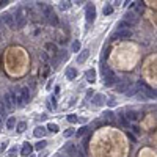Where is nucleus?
Instances as JSON below:
<instances>
[{"label": "nucleus", "instance_id": "obj_1", "mask_svg": "<svg viewBox=\"0 0 157 157\" xmlns=\"http://www.w3.org/2000/svg\"><path fill=\"white\" fill-rule=\"evenodd\" d=\"M124 19L126 21L124 22H127V25L131 27V25H137L140 22V18H138V14L137 13H133V11H127L124 14Z\"/></svg>", "mask_w": 157, "mask_h": 157}, {"label": "nucleus", "instance_id": "obj_2", "mask_svg": "<svg viewBox=\"0 0 157 157\" xmlns=\"http://www.w3.org/2000/svg\"><path fill=\"white\" fill-rule=\"evenodd\" d=\"M14 24H16V28H24L25 24H27V19L24 18L21 9H18V13H16V16H14Z\"/></svg>", "mask_w": 157, "mask_h": 157}, {"label": "nucleus", "instance_id": "obj_3", "mask_svg": "<svg viewBox=\"0 0 157 157\" xmlns=\"http://www.w3.org/2000/svg\"><path fill=\"white\" fill-rule=\"evenodd\" d=\"M96 19V6L94 5H88L86 6V22L93 24Z\"/></svg>", "mask_w": 157, "mask_h": 157}, {"label": "nucleus", "instance_id": "obj_4", "mask_svg": "<svg viewBox=\"0 0 157 157\" xmlns=\"http://www.w3.org/2000/svg\"><path fill=\"white\" fill-rule=\"evenodd\" d=\"M132 36V32L129 28H118V33H116L113 38L115 39H127Z\"/></svg>", "mask_w": 157, "mask_h": 157}, {"label": "nucleus", "instance_id": "obj_5", "mask_svg": "<svg viewBox=\"0 0 157 157\" xmlns=\"http://www.w3.org/2000/svg\"><path fill=\"white\" fill-rule=\"evenodd\" d=\"M2 21L5 22L6 25L9 27L11 30H16V24H14V16H11L9 13H5V14L2 16Z\"/></svg>", "mask_w": 157, "mask_h": 157}, {"label": "nucleus", "instance_id": "obj_6", "mask_svg": "<svg viewBox=\"0 0 157 157\" xmlns=\"http://www.w3.org/2000/svg\"><path fill=\"white\" fill-rule=\"evenodd\" d=\"M19 96H21V101H22V104H27V102L30 101V90H28V86H22L21 88V91H19Z\"/></svg>", "mask_w": 157, "mask_h": 157}, {"label": "nucleus", "instance_id": "obj_7", "mask_svg": "<svg viewBox=\"0 0 157 157\" xmlns=\"http://www.w3.org/2000/svg\"><path fill=\"white\" fill-rule=\"evenodd\" d=\"M137 86H138V88H143V90H145V94L148 96L149 99H156V91H152V90L149 88L148 85H145L143 82H138V83H137Z\"/></svg>", "mask_w": 157, "mask_h": 157}, {"label": "nucleus", "instance_id": "obj_8", "mask_svg": "<svg viewBox=\"0 0 157 157\" xmlns=\"http://www.w3.org/2000/svg\"><path fill=\"white\" fill-rule=\"evenodd\" d=\"M104 79H105V85L107 86L113 85V83L116 82V75H115V72H112V71H105Z\"/></svg>", "mask_w": 157, "mask_h": 157}, {"label": "nucleus", "instance_id": "obj_9", "mask_svg": "<svg viewBox=\"0 0 157 157\" xmlns=\"http://www.w3.org/2000/svg\"><path fill=\"white\" fill-rule=\"evenodd\" d=\"M3 107H5V110H11L14 104H13V99L11 96H9V93H5L3 94Z\"/></svg>", "mask_w": 157, "mask_h": 157}, {"label": "nucleus", "instance_id": "obj_10", "mask_svg": "<svg viewBox=\"0 0 157 157\" xmlns=\"http://www.w3.org/2000/svg\"><path fill=\"white\" fill-rule=\"evenodd\" d=\"M38 8L42 11V16H49L51 13H53V9H52V6H49V5H46V3H42V2H38Z\"/></svg>", "mask_w": 157, "mask_h": 157}, {"label": "nucleus", "instance_id": "obj_11", "mask_svg": "<svg viewBox=\"0 0 157 157\" xmlns=\"http://www.w3.org/2000/svg\"><path fill=\"white\" fill-rule=\"evenodd\" d=\"M46 133H47V129L42 127V126H36L35 131H33V135H35L36 138H42V137H44Z\"/></svg>", "mask_w": 157, "mask_h": 157}, {"label": "nucleus", "instance_id": "obj_12", "mask_svg": "<svg viewBox=\"0 0 157 157\" xmlns=\"http://www.w3.org/2000/svg\"><path fill=\"white\" fill-rule=\"evenodd\" d=\"M88 57H90V51L88 49H83V51L79 53V57H77V63H80V65L85 63L86 60H88Z\"/></svg>", "mask_w": 157, "mask_h": 157}, {"label": "nucleus", "instance_id": "obj_13", "mask_svg": "<svg viewBox=\"0 0 157 157\" xmlns=\"http://www.w3.org/2000/svg\"><path fill=\"white\" fill-rule=\"evenodd\" d=\"M129 85H131L129 82H118V83H116V86H115L116 93H126V90L129 88Z\"/></svg>", "mask_w": 157, "mask_h": 157}, {"label": "nucleus", "instance_id": "obj_14", "mask_svg": "<svg viewBox=\"0 0 157 157\" xmlns=\"http://www.w3.org/2000/svg\"><path fill=\"white\" fill-rule=\"evenodd\" d=\"M32 151H33L32 145H30V143H24V146H22V149H21V156L28 157L30 154H32Z\"/></svg>", "mask_w": 157, "mask_h": 157}, {"label": "nucleus", "instance_id": "obj_15", "mask_svg": "<svg viewBox=\"0 0 157 157\" xmlns=\"http://www.w3.org/2000/svg\"><path fill=\"white\" fill-rule=\"evenodd\" d=\"M44 19H46V21H47L51 25H58V16H57L55 13H51V14L46 16Z\"/></svg>", "mask_w": 157, "mask_h": 157}, {"label": "nucleus", "instance_id": "obj_16", "mask_svg": "<svg viewBox=\"0 0 157 157\" xmlns=\"http://www.w3.org/2000/svg\"><path fill=\"white\" fill-rule=\"evenodd\" d=\"M66 154H68L69 157H74V156H77V148H75L72 143H69L68 146H66Z\"/></svg>", "mask_w": 157, "mask_h": 157}, {"label": "nucleus", "instance_id": "obj_17", "mask_svg": "<svg viewBox=\"0 0 157 157\" xmlns=\"http://www.w3.org/2000/svg\"><path fill=\"white\" fill-rule=\"evenodd\" d=\"M77 77V71H75L74 68H68L66 69V79L68 80H74Z\"/></svg>", "mask_w": 157, "mask_h": 157}, {"label": "nucleus", "instance_id": "obj_18", "mask_svg": "<svg viewBox=\"0 0 157 157\" xmlns=\"http://www.w3.org/2000/svg\"><path fill=\"white\" fill-rule=\"evenodd\" d=\"M46 51L51 52L52 55H57V52H58V47H57L53 42H46Z\"/></svg>", "mask_w": 157, "mask_h": 157}, {"label": "nucleus", "instance_id": "obj_19", "mask_svg": "<svg viewBox=\"0 0 157 157\" xmlns=\"http://www.w3.org/2000/svg\"><path fill=\"white\" fill-rule=\"evenodd\" d=\"M124 115H126V118H127L129 121H135V119L138 118V113H137L135 110H127Z\"/></svg>", "mask_w": 157, "mask_h": 157}, {"label": "nucleus", "instance_id": "obj_20", "mask_svg": "<svg viewBox=\"0 0 157 157\" xmlns=\"http://www.w3.org/2000/svg\"><path fill=\"white\" fill-rule=\"evenodd\" d=\"M118 119H119V124H121L123 127H129V119L126 118V115H124L123 112L118 115Z\"/></svg>", "mask_w": 157, "mask_h": 157}, {"label": "nucleus", "instance_id": "obj_21", "mask_svg": "<svg viewBox=\"0 0 157 157\" xmlns=\"http://www.w3.org/2000/svg\"><path fill=\"white\" fill-rule=\"evenodd\" d=\"M85 77H86L88 82H94L96 80V71L94 69H88V71L85 72Z\"/></svg>", "mask_w": 157, "mask_h": 157}, {"label": "nucleus", "instance_id": "obj_22", "mask_svg": "<svg viewBox=\"0 0 157 157\" xmlns=\"http://www.w3.org/2000/svg\"><path fill=\"white\" fill-rule=\"evenodd\" d=\"M137 91H138V86H137V85H129V88L126 90L124 94H126V96H135Z\"/></svg>", "mask_w": 157, "mask_h": 157}, {"label": "nucleus", "instance_id": "obj_23", "mask_svg": "<svg viewBox=\"0 0 157 157\" xmlns=\"http://www.w3.org/2000/svg\"><path fill=\"white\" fill-rule=\"evenodd\" d=\"M102 102H105V96H104V94H96L94 98H93V104L101 105Z\"/></svg>", "mask_w": 157, "mask_h": 157}, {"label": "nucleus", "instance_id": "obj_24", "mask_svg": "<svg viewBox=\"0 0 157 157\" xmlns=\"http://www.w3.org/2000/svg\"><path fill=\"white\" fill-rule=\"evenodd\" d=\"M16 126V118L14 116H9L8 121H6V129H14Z\"/></svg>", "mask_w": 157, "mask_h": 157}, {"label": "nucleus", "instance_id": "obj_25", "mask_svg": "<svg viewBox=\"0 0 157 157\" xmlns=\"http://www.w3.org/2000/svg\"><path fill=\"white\" fill-rule=\"evenodd\" d=\"M113 13V6L112 5H105L104 8H102V14L104 16H110Z\"/></svg>", "mask_w": 157, "mask_h": 157}, {"label": "nucleus", "instance_id": "obj_26", "mask_svg": "<svg viewBox=\"0 0 157 157\" xmlns=\"http://www.w3.org/2000/svg\"><path fill=\"white\" fill-rule=\"evenodd\" d=\"M49 108H51V110H57V99L53 98V96L49 98Z\"/></svg>", "mask_w": 157, "mask_h": 157}, {"label": "nucleus", "instance_id": "obj_27", "mask_svg": "<svg viewBox=\"0 0 157 157\" xmlns=\"http://www.w3.org/2000/svg\"><path fill=\"white\" fill-rule=\"evenodd\" d=\"M69 6H71V2H69V0H61V2H60V9H63V11L68 9Z\"/></svg>", "mask_w": 157, "mask_h": 157}, {"label": "nucleus", "instance_id": "obj_28", "mask_svg": "<svg viewBox=\"0 0 157 157\" xmlns=\"http://www.w3.org/2000/svg\"><path fill=\"white\" fill-rule=\"evenodd\" d=\"M46 129H47V131H51V132H53V133H57V132H58V126H57V124H53V123L47 124V127H46Z\"/></svg>", "mask_w": 157, "mask_h": 157}, {"label": "nucleus", "instance_id": "obj_29", "mask_svg": "<svg viewBox=\"0 0 157 157\" xmlns=\"http://www.w3.org/2000/svg\"><path fill=\"white\" fill-rule=\"evenodd\" d=\"M25 129H27V123H25V121L18 123V132H24Z\"/></svg>", "mask_w": 157, "mask_h": 157}, {"label": "nucleus", "instance_id": "obj_30", "mask_svg": "<svg viewBox=\"0 0 157 157\" xmlns=\"http://www.w3.org/2000/svg\"><path fill=\"white\" fill-rule=\"evenodd\" d=\"M80 51V41H74L72 42V52H79Z\"/></svg>", "mask_w": 157, "mask_h": 157}, {"label": "nucleus", "instance_id": "obj_31", "mask_svg": "<svg viewBox=\"0 0 157 157\" xmlns=\"http://www.w3.org/2000/svg\"><path fill=\"white\" fill-rule=\"evenodd\" d=\"M46 145H47V142H38V143H36V146H35V148L38 149V151H41L42 148H46Z\"/></svg>", "mask_w": 157, "mask_h": 157}, {"label": "nucleus", "instance_id": "obj_32", "mask_svg": "<svg viewBox=\"0 0 157 157\" xmlns=\"http://www.w3.org/2000/svg\"><path fill=\"white\" fill-rule=\"evenodd\" d=\"M68 121L71 123V124H75V123L79 121V118H77L75 115H69V116H68Z\"/></svg>", "mask_w": 157, "mask_h": 157}, {"label": "nucleus", "instance_id": "obj_33", "mask_svg": "<svg viewBox=\"0 0 157 157\" xmlns=\"http://www.w3.org/2000/svg\"><path fill=\"white\" fill-rule=\"evenodd\" d=\"M16 154H18V148H16V146H14V148H11V149L8 151V157H14Z\"/></svg>", "mask_w": 157, "mask_h": 157}, {"label": "nucleus", "instance_id": "obj_34", "mask_svg": "<svg viewBox=\"0 0 157 157\" xmlns=\"http://www.w3.org/2000/svg\"><path fill=\"white\" fill-rule=\"evenodd\" d=\"M74 135V129H66L65 131V137L68 138V137H72Z\"/></svg>", "mask_w": 157, "mask_h": 157}, {"label": "nucleus", "instance_id": "obj_35", "mask_svg": "<svg viewBox=\"0 0 157 157\" xmlns=\"http://www.w3.org/2000/svg\"><path fill=\"white\" fill-rule=\"evenodd\" d=\"M49 69H51V68H49V65H44V71L41 72V77H46V75L49 74Z\"/></svg>", "mask_w": 157, "mask_h": 157}, {"label": "nucleus", "instance_id": "obj_36", "mask_svg": "<svg viewBox=\"0 0 157 157\" xmlns=\"http://www.w3.org/2000/svg\"><path fill=\"white\" fill-rule=\"evenodd\" d=\"M42 58V61H46L47 63V60H49V55H47V52H41V55H39Z\"/></svg>", "mask_w": 157, "mask_h": 157}, {"label": "nucleus", "instance_id": "obj_37", "mask_svg": "<svg viewBox=\"0 0 157 157\" xmlns=\"http://www.w3.org/2000/svg\"><path fill=\"white\" fill-rule=\"evenodd\" d=\"M118 28H129L127 22H124V21H123V22H119V24H118Z\"/></svg>", "mask_w": 157, "mask_h": 157}, {"label": "nucleus", "instance_id": "obj_38", "mask_svg": "<svg viewBox=\"0 0 157 157\" xmlns=\"http://www.w3.org/2000/svg\"><path fill=\"white\" fill-rule=\"evenodd\" d=\"M86 129H88V127H80V129H79V132H77V137H82L83 133L86 132Z\"/></svg>", "mask_w": 157, "mask_h": 157}, {"label": "nucleus", "instance_id": "obj_39", "mask_svg": "<svg viewBox=\"0 0 157 157\" xmlns=\"http://www.w3.org/2000/svg\"><path fill=\"white\" fill-rule=\"evenodd\" d=\"M127 135H129V140H131V142H132V143H137V137H135V135H133V133H131V132H129V133H127Z\"/></svg>", "mask_w": 157, "mask_h": 157}, {"label": "nucleus", "instance_id": "obj_40", "mask_svg": "<svg viewBox=\"0 0 157 157\" xmlns=\"http://www.w3.org/2000/svg\"><path fill=\"white\" fill-rule=\"evenodd\" d=\"M5 113H6L5 107H3L2 104H0V118H3V116H5Z\"/></svg>", "mask_w": 157, "mask_h": 157}, {"label": "nucleus", "instance_id": "obj_41", "mask_svg": "<svg viewBox=\"0 0 157 157\" xmlns=\"http://www.w3.org/2000/svg\"><path fill=\"white\" fill-rule=\"evenodd\" d=\"M94 90H88V91H86V99H90V98H93V94H94Z\"/></svg>", "mask_w": 157, "mask_h": 157}, {"label": "nucleus", "instance_id": "obj_42", "mask_svg": "<svg viewBox=\"0 0 157 157\" xmlns=\"http://www.w3.org/2000/svg\"><path fill=\"white\" fill-rule=\"evenodd\" d=\"M132 132H133V133H140V127H138V126H133V127H132Z\"/></svg>", "mask_w": 157, "mask_h": 157}, {"label": "nucleus", "instance_id": "obj_43", "mask_svg": "<svg viewBox=\"0 0 157 157\" xmlns=\"http://www.w3.org/2000/svg\"><path fill=\"white\" fill-rule=\"evenodd\" d=\"M108 105H110V107H115V105H116V101H115V99H110V101H108Z\"/></svg>", "mask_w": 157, "mask_h": 157}, {"label": "nucleus", "instance_id": "obj_44", "mask_svg": "<svg viewBox=\"0 0 157 157\" xmlns=\"http://www.w3.org/2000/svg\"><path fill=\"white\" fill-rule=\"evenodd\" d=\"M112 2H113V5H116V6H118V5H121V2H123V0H112Z\"/></svg>", "mask_w": 157, "mask_h": 157}, {"label": "nucleus", "instance_id": "obj_45", "mask_svg": "<svg viewBox=\"0 0 157 157\" xmlns=\"http://www.w3.org/2000/svg\"><path fill=\"white\" fill-rule=\"evenodd\" d=\"M6 146H8V145H6V143H5V142H3V143H2V145H0V149H2V151H3V149H6Z\"/></svg>", "mask_w": 157, "mask_h": 157}, {"label": "nucleus", "instance_id": "obj_46", "mask_svg": "<svg viewBox=\"0 0 157 157\" xmlns=\"http://www.w3.org/2000/svg\"><path fill=\"white\" fill-rule=\"evenodd\" d=\"M137 11H138V13H143V6L138 5V6H137Z\"/></svg>", "mask_w": 157, "mask_h": 157}, {"label": "nucleus", "instance_id": "obj_47", "mask_svg": "<svg viewBox=\"0 0 157 157\" xmlns=\"http://www.w3.org/2000/svg\"><path fill=\"white\" fill-rule=\"evenodd\" d=\"M0 124H2V118H0Z\"/></svg>", "mask_w": 157, "mask_h": 157}, {"label": "nucleus", "instance_id": "obj_48", "mask_svg": "<svg viewBox=\"0 0 157 157\" xmlns=\"http://www.w3.org/2000/svg\"><path fill=\"white\" fill-rule=\"evenodd\" d=\"M0 39H2V33H0Z\"/></svg>", "mask_w": 157, "mask_h": 157}]
</instances>
